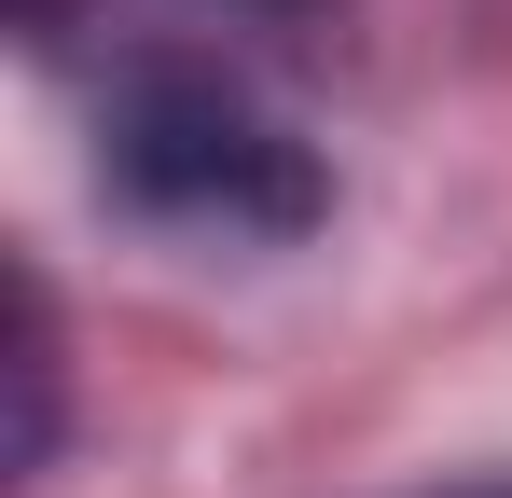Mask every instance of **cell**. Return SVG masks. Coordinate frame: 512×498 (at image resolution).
<instances>
[{
	"mask_svg": "<svg viewBox=\"0 0 512 498\" xmlns=\"http://www.w3.org/2000/svg\"><path fill=\"white\" fill-rule=\"evenodd\" d=\"M97 180L167 222V236H222V249H277L333 208V180L305 153L291 111H263L236 70H194V56H153V70L111 83L97 111Z\"/></svg>",
	"mask_w": 512,
	"mask_h": 498,
	"instance_id": "6da1fadb",
	"label": "cell"
},
{
	"mask_svg": "<svg viewBox=\"0 0 512 498\" xmlns=\"http://www.w3.org/2000/svg\"><path fill=\"white\" fill-rule=\"evenodd\" d=\"M485 498H512V485H485Z\"/></svg>",
	"mask_w": 512,
	"mask_h": 498,
	"instance_id": "7a4b0ae2",
	"label": "cell"
}]
</instances>
